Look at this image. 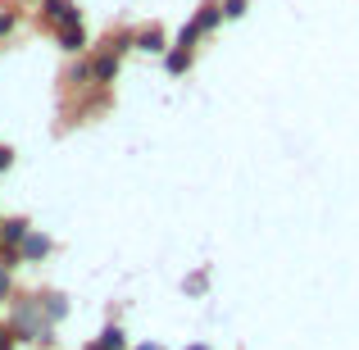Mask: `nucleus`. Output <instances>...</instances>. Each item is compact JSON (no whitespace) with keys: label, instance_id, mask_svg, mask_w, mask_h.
<instances>
[{"label":"nucleus","instance_id":"nucleus-1","mask_svg":"<svg viewBox=\"0 0 359 350\" xmlns=\"http://www.w3.org/2000/svg\"><path fill=\"white\" fill-rule=\"evenodd\" d=\"M41 14H46V23L55 27L64 51H82V46H87V32H82V18H78V9H73V0H41Z\"/></svg>","mask_w":359,"mask_h":350},{"label":"nucleus","instance_id":"nucleus-2","mask_svg":"<svg viewBox=\"0 0 359 350\" xmlns=\"http://www.w3.org/2000/svg\"><path fill=\"white\" fill-rule=\"evenodd\" d=\"M41 300H18V309H14V323H9V332L14 337H27V342H41L46 337V323H41Z\"/></svg>","mask_w":359,"mask_h":350},{"label":"nucleus","instance_id":"nucleus-3","mask_svg":"<svg viewBox=\"0 0 359 350\" xmlns=\"http://www.w3.org/2000/svg\"><path fill=\"white\" fill-rule=\"evenodd\" d=\"M41 255H50V241H46L41 232H27L23 245H18V264L23 260H41Z\"/></svg>","mask_w":359,"mask_h":350},{"label":"nucleus","instance_id":"nucleus-4","mask_svg":"<svg viewBox=\"0 0 359 350\" xmlns=\"http://www.w3.org/2000/svg\"><path fill=\"white\" fill-rule=\"evenodd\" d=\"M91 78L96 82H114L118 78V51H105L96 64H91Z\"/></svg>","mask_w":359,"mask_h":350},{"label":"nucleus","instance_id":"nucleus-5","mask_svg":"<svg viewBox=\"0 0 359 350\" xmlns=\"http://www.w3.org/2000/svg\"><path fill=\"white\" fill-rule=\"evenodd\" d=\"M132 41L141 46V51H164V32L159 27H150V32H141V36H132Z\"/></svg>","mask_w":359,"mask_h":350},{"label":"nucleus","instance_id":"nucleus-6","mask_svg":"<svg viewBox=\"0 0 359 350\" xmlns=\"http://www.w3.org/2000/svg\"><path fill=\"white\" fill-rule=\"evenodd\" d=\"M191 69V51H168V73H187Z\"/></svg>","mask_w":359,"mask_h":350},{"label":"nucleus","instance_id":"nucleus-7","mask_svg":"<svg viewBox=\"0 0 359 350\" xmlns=\"http://www.w3.org/2000/svg\"><path fill=\"white\" fill-rule=\"evenodd\" d=\"M100 346H105V350H123V328H105V332H100Z\"/></svg>","mask_w":359,"mask_h":350},{"label":"nucleus","instance_id":"nucleus-8","mask_svg":"<svg viewBox=\"0 0 359 350\" xmlns=\"http://www.w3.org/2000/svg\"><path fill=\"white\" fill-rule=\"evenodd\" d=\"M0 350H14V332H9V323H0Z\"/></svg>","mask_w":359,"mask_h":350},{"label":"nucleus","instance_id":"nucleus-9","mask_svg":"<svg viewBox=\"0 0 359 350\" xmlns=\"http://www.w3.org/2000/svg\"><path fill=\"white\" fill-rule=\"evenodd\" d=\"M241 9H245V0H228V5H223V14H228V18H237Z\"/></svg>","mask_w":359,"mask_h":350},{"label":"nucleus","instance_id":"nucleus-10","mask_svg":"<svg viewBox=\"0 0 359 350\" xmlns=\"http://www.w3.org/2000/svg\"><path fill=\"white\" fill-rule=\"evenodd\" d=\"M9 164H14V150H9V146H0V173H5Z\"/></svg>","mask_w":359,"mask_h":350},{"label":"nucleus","instance_id":"nucleus-11","mask_svg":"<svg viewBox=\"0 0 359 350\" xmlns=\"http://www.w3.org/2000/svg\"><path fill=\"white\" fill-rule=\"evenodd\" d=\"M9 287H14V282H9V269H0V296H9Z\"/></svg>","mask_w":359,"mask_h":350},{"label":"nucleus","instance_id":"nucleus-12","mask_svg":"<svg viewBox=\"0 0 359 350\" xmlns=\"http://www.w3.org/2000/svg\"><path fill=\"white\" fill-rule=\"evenodd\" d=\"M187 350H210V346H187Z\"/></svg>","mask_w":359,"mask_h":350},{"label":"nucleus","instance_id":"nucleus-13","mask_svg":"<svg viewBox=\"0 0 359 350\" xmlns=\"http://www.w3.org/2000/svg\"><path fill=\"white\" fill-rule=\"evenodd\" d=\"M87 350H105V346H100V342H96V346H87Z\"/></svg>","mask_w":359,"mask_h":350},{"label":"nucleus","instance_id":"nucleus-14","mask_svg":"<svg viewBox=\"0 0 359 350\" xmlns=\"http://www.w3.org/2000/svg\"><path fill=\"white\" fill-rule=\"evenodd\" d=\"M141 350H159V346H141Z\"/></svg>","mask_w":359,"mask_h":350}]
</instances>
